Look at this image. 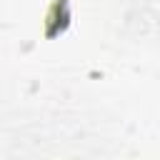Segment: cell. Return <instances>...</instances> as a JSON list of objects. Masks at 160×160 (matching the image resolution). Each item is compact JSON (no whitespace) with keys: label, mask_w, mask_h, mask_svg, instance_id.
<instances>
[{"label":"cell","mask_w":160,"mask_h":160,"mask_svg":"<svg viewBox=\"0 0 160 160\" xmlns=\"http://www.w3.org/2000/svg\"><path fill=\"white\" fill-rule=\"evenodd\" d=\"M68 22H70V5H68V0H55L50 12H48V28H45L48 38L62 32L68 28Z\"/></svg>","instance_id":"1"}]
</instances>
